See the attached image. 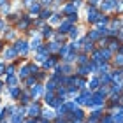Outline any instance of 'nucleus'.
<instances>
[{
  "label": "nucleus",
  "instance_id": "obj_42",
  "mask_svg": "<svg viewBox=\"0 0 123 123\" xmlns=\"http://www.w3.org/2000/svg\"><path fill=\"white\" fill-rule=\"evenodd\" d=\"M2 123H4V121H2Z\"/></svg>",
  "mask_w": 123,
  "mask_h": 123
},
{
  "label": "nucleus",
  "instance_id": "obj_28",
  "mask_svg": "<svg viewBox=\"0 0 123 123\" xmlns=\"http://www.w3.org/2000/svg\"><path fill=\"white\" fill-rule=\"evenodd\" d=\"M116 63H120V65H123V56L120 55V56H116Z\"/></svg>",
  "mask_w": 123,
  "mask_h": 123
},
{
  "label": "nucleus",
  "instance_id": "obj_24",
  "mask_svg": "<svg viewBox=\"0 0 123 123\" xmlns=\"http://www.w3.org/2000/svg\"><path fill=\"white\" fill-rule=\"evenodd\" d=\"M30 11H32V12H39V5H37V4L30 5Z\"/></svg>",
  "mask_w": 123,
  "mask_h": 123
},
{
  "label": "nucleus",
  "instance_id": "obj_30",
  "mask_svg": "<svg viewBox=\"0 0 123 123\" xmlns=\"http://www.w3.org/2000/svg\"><path fill=\"white\" fill-rule=\"evenodd\" d=\"M28 100H30V97H28V95H23V98H21V102H23V104H26V102H28Z\"/></svg>",
  "mask_w": 123,
  "mask_h": 123
},
{
  "label": "nucleus",
  "instance_id": "obj_33",
  "mask_svg": "<svg viewBox=\"0 0 123 123\" xmlns=\"http://www.w3.org/2000/svg\"><path fill=\"white\" fill-rule=\"evenodd\" d=\"M0 74H4V65L0 63Z\"/></svg>",
  "mask_w": 123,
  "mask_h": 123
},
{
  "label": "nucleus",
  "instance_id": "obj_34",
  "mask_svg": "<svg viewBox=\"0 0 123 123\" xmlns=\"http://www.w3.org/2000/svg\"><path fill=\"white\" fill-rule=\"evenodd\" d=\"M42 2H44V4H51L53 0H42Z\"/></svg>",
  "mask_w": 123,
  "mask_h": 123
},
{
  "label": "nucleus",
  "instance_id": "obj_25",
  "mask_svg": "<svg viewBox=\"0 0 123 123\" xmlns=\"http://www.w3.org/2000/svg\"><path fill=\"white\" fill-rule=\"evenodd\" d=\"M11 95H12V97L16 98V97L19 95V90H18V88H12V92H11Z\"/></svg>",
  "mask_w": 123,
  "mask_h": 123
},
{
  "label": "nucleus",
  "instance_id": "obj_2",
  "mask_svg": "<svg viewBox=\"0 0 123 123\" xmlns=\"http://www.w3.org/2000/svg\"><path fill=\"white\" fill-rule=\"evenodd\" d=\"M16 53H21V55H25L26 53V49H28V48H26V42H23V41H21V42H18V44H16Z\"/></svg>",
  "mask_w": 123,
  "mask_h": 123
},
{
  "label": "nucleus",
  "instance_id": "obj_23",
  "mask_svg": "<svg viewBox=\"0 0 123 123\" xmlns=\"http://www.w3.org/2000/svg\"><path fill=\"white\" fill-rule=\"evenodd\" d=\"M58 49V44L56 42H51V46H49V51H56Z\"/></svg>",
  "mask_w": 123,
  "mask_h": 123
},
{
  "label": "nucleus",
  "instance_id": "obj_31",
  "mask_svg": "<svg viewBox=\"0 0 123 123\" xmlns=\"http://www.w3.org/2000/svg\"><path fill=\"white\" fill-rule=\"evenodd\" d=\"M14 74V67H9L7 69V76H12Z\"/></svg>",
  "mask_w": 123,
  "mask_h": 123
},
{
  "label": "nucleus",
  "instance_id": "obj_7",
  "mask_svg": "<svg viewBox=\"0 0 123 123\" xmlns=\"http://www.w3.org/2000/svg\"><path fill=\"white\" fill-rule=\"evenodd\" d=\"M70 49H72V44H70V46H63V48H60V55H62V56H69V51H70Z\"/></svg>",
  "mask_w": 123,
  "mask_h": 123
},
{
  "label": "nucleus",
  "instance_id": "obj_4",
  "mask_svg": "<svg viewBox=\"0 0 123 123\" xmlns=\"http://www.w3.org/2000/svg\"><path fill=\"white\" fill-rule=\"evenodd\" d=\"M41 93H42V86H41V85H35V86H33L32 90H30V95H32L33 98H35V97H39Z\"/></svg>",
  "mask_w": 123,
  "mask_h": 123
},
{
  "label": "nucleus",
  "instance_id": "obj_26",
  "mask_svg": "<svg viewBox=\"0 0 123 123\" xmlns=\"http://www.w3.org/2000/svg\"><path fill=\"white\" fill-rule=\"evenodd\" d=\"M77 33H79V32H77V28H72V30H70V37H72V39L77 37Z\"/></svg>",
  "mask_w": 123,
  "mask_h": 123
},
{
  "label": "nucleus",
  "instance_id": "obj_3",
  "mask_svg": "<svg viewBox=\"0 0 123 123\" xmlns=\"http://www.w3.org/2000/svg\"><path fill=\"white\" fill-rule=\"evenodd\" d=\"M69 30H72V23H70L69 19H67V21H63V23L60 25V32H63V33H67Z\"/></svg>",
  "mask_w": 123,
  "mask_h": 123
},
{
  "label": "nucleus",
  "instance_id": "obj_10",
  "mask_svg": "<svg viewBox=\"0 0 123 123\" xmlns=\"http://www.w3.org/2000/svg\"><path fill=\"white\" fill-rule=\"evenodd\" d=\"M113 120L116 121V123H120V121H123V111H118L114 116H113Z\"/></svg>",
  "mask_w": 123,
  "mask_h": 123
},
{
  "label": "nucleus",
  "instance_id": "obj_14",
  "mask_svg": "<svg viewBox=\"0 0 123 123\" xmlns=\"http://www.w3.org/2000/svg\"><path fill=\"white\" fill-rule=\"evenodd\" d=\"M98 85H100V79H97V77H95V79H92V83H90V88H92V90H95Z\"/></svg>",
  "mask_w": 123,
  "mask_h": 123
},
{
  "label": "nucleus",
  "instance_id": "obj_20",
  "mask_svg": "<svg viewBox=\"0 0 123 123\" xmlns=\"http://www.w3.org/2000/svg\"><path fill=\"white\" fill-rule=\"evenodd\" d=\"M100 37V33H98V30H93L92 33H90V39H98Z\"/></svg>",
  "mask_w": 123,
  "mask_h": 123
},
{
  "label": "nucleus",
  "instance_id": "obj_37",
  "mask_svg": "<svg viewBox=\"0 0 123 123\" xmlns=\"http://www.w3.org/2000/svg\"><path fill=\"white\" fill-rule=\"evenodd\" d=\"M30 2H32V0H26V4H30Z\"/></svg>",
  "mask_w": 123,
  "mask_h": 123
},
{
  "label": "nucleus",
  "instance_id": "obj_6",
  "mask_svg": "<svg viewBox=\"0 0 123 123\" xmlns=\"http://www.w3.org/2000/svg\"><path fill=\"white\" fill-rule=\"evenodd\" d=\"M97 19H98L97 11H95V9H90V11H88V21H92V23H93V21H97Z\"/></svg>",
  "mask_w": 123,
  "mask_h": 123
},
{
  "label": "nucleus",
  "instance_id": "obj_18",
  "mask_svg": "<svg viewBox=\"0 0 123 123\" xmlns=\"http://www.w3.org/2000/svg\"><path fill=\"white\" fill-rule=\"evenodd\" d=\"M55 63H56V60H46V62H44V67L48 69V67H53Z\"/></svg>",
  "mask_w": 123,
  "mask_h": 123
},
{
  "label": "nucleus",
  "instance_id": "obj_41",
  "mask_svg": "<svg viewBox=\"0 0 123 123\" xmlns=\"http://www.w3.org/2000/svg\"><path fill=\"white\" fill-rule=\"evenodd\" d=\"M120 123H123V121H120Z\"/></svg>",
  "mask_w": 123,
  "mask_h": 123
},
{
  "label": "nucleus",
  "instance_id": "obj_11",
  "mask_svg": "<svg viewBox=\"0 0 123 123\" xmlns=\"http://www.w3.org/2000/svg\"><path fill=\"white\" fill-rule=\"evenodd\" d=\"M76 5L74 4H70V5H67V7H65V12H69V14H76Z\"/></svg>",
  "mask_w": 123,
  "mask_h": 123
},
{
  "label": "nucleus",
  "instance_id": "obj_39",
  "mask_svg": "<svg viewBox=\"0 0 123 123\" xmlns=\"http://www.w3.org/2000/svg\"><path fill=\"white\" fill-rule=\"evenodd\" d=\"M0 88H2V83H0Z\"/></svg>",
  "mask_w": 123,
  "mask_h": 123
},
{
  "label": "nucleus",
  "instance_id": "obj_12",
  "mask_svg": "<svg viewBox=\"0 0 123 123\" xmlns=\"http://www.w3.org/2000/svg\"><path fill=\"white\" fill-rule=\"evenodd\" d=\"M28 70H32V69H30V67H23V69H21V72H19V76H21V77H26V76H28V74H30V72H28Z\"/></svg>",
  "mask_w": 123,
  "mask_h": 123
},
{
  "label": "nucleus",
  "instance_id": "obj_19",
  "mask_svg": "<svg viewBox=\"0 0 123 123\" xmlns=\"http://www.w3.org/2000/svg\"><path fill=\"white\" fill-rule=\"evenodd\" d=\"M5 55H7V58H14L16 56V49H7V53H5Z\"/></svg>",
  "mask_w": 123,
  "mask_h": 123
},
{
  "label": "nucleus",
  "instance_id": "obj_9",
  "mask_svg": "<svg viewBox=\"0 0 123 123\" xmlns=\"http://www.w3.org/2000/svg\"><path fill=\"white\" fill-rule=\"evenodd\" d=\"M41 114H42V116H44V118H46V120H51L53 116H55V113H53V111H48V109L41 111Z\"/></svg>",
  "mask_w": 123,
  "mask_h": 123
},
{
  "label": "nucleus",
  "instance_id": "obj_27",
  "mask_svg": "<svg viewBox=\"0 0 123 123\" xmlns=\"http://www.w3.org/2000/svg\"><path fill=\"white\" fill-rule=\"evenodd\" d=\"M79 63H86V55H81L79 56Z\"/></svg>",
  "mask_w": 123,
  "mask_h": 123
},
{
  "label": "nucleus",
  "instance_id": "obj_22",
  "mask_svg": "<svg viewBox=\"0 0 123 123\" xmlns=\"http://www.w3.org/2000/svg\"><path fill=\"white\" fill-rule=\"evenodd\" d=\"M85 44H86V46H85V51H88V49L93 48V46H92V41H85Z\"/></svg>",
  "mask_w": 123,
  "mask_h": 123
},
{
  "label": "nucleus",
  "instance_id": "obj_13",
  "mask_svg": "<svg viewBox=\"0 0 123 123\" xmlns=\"http://www.w3.org/2000/svg\"><path fill=\"white\" fill-rule=\"evenodd\" d=\"M7 85H9L11 88H14V85H16V77H14V76H9V77H7Z\"/></svg>",
  "mask_w": 123,
  "mask_h": 123
},
{
  "label": "nucleus",
  "instance_id": "obj_29",
  "mask_svg": "<svg viewBox=\"0 0 123 123\" xmlns=\"http://www.w3.org/2000/svg\"><path fill=\"white\" fill-rule=\"evenodd\" d=\"M26 25H28V19H23V21H21V23H19V26H21V28H25Z\"/></svg>",
  "mask_w": 123,
  "mask_h": 123
},
{
  "label": "nucleus",
  "instance_id": "obj_35",
  "mask_svg": "<svg viewBox=\"0 0 123 123\" xmlns=\"http://www.w3.org/2000/svg\"><path fill=\"white\" fill-rule=\"evenodd\" d=\"M26 123H35V121H33V120H28V121H26Z\"/></svg>",
  "mask_w": 123,
  "mask_h": 123
},
{
  "label": "nucleus",
  "instance_id": "obj_1",
  "mask_svg": "<svg viewBox=\"0 0 123 123\" xmlns=\"http://www.w3.org/2000/svg\"><path fill=\"white\" fill-rule=\"evenodd\" d=\"M104 95H105V92H102V90L92 95V107L93 105H102L104 104Z\"/></svg>",
  "mask_w": 123,
  "mask_h": 123
},
{
  "label": "nucleus",
  "instance_id": "obj_38",
  "mask_svg": "<svg viewBox=\"0 0 123 123\" xmlns=\"http://www.w3.org/2000/svg\"><path fill=\"white\" fill-rule=\"evenodd\" d=\"M56 123H63V121H56Z\"/></svg>",
  "mask_w": 123,
  "mask_h": 123
},
{
  "label": "nucleus",
  "instance_id": "obj_8",
  "mask_svg": "<svg viewBox=\"0 0 123 123\" xmlns=\"http://www.w3.org/2000/svg\"><path fill=\"white\" fill-rule=\"evenodd\" d=\"M55 98H56V95H55L53 92H48V93H46V97H44V100H46L48 104H53V100H55Z\"/></svg>",
  "mask_w": 123,
  "mask_h": 123
},
{
  "label": "nucleus",
  "instance_id": "obj_5",
  "mask_svg": "<svg viewBox=\"0 0 123 123\" xmlns=\"http://www.w3.org/2000/svg\"><path fill=\"white\" fill-rule=\"evenodd\" d=\"M39 113H41V107H39L37 104H33V105H30V107H28V114H30V116H37Z\"/></svg>",
  "mask_w": 123,
  "mask_h": 123
},
{
  "label": "nucleus",
  "instance_id": "obj_21",
  "mask_svg": "<svg viewBox=\"0 0 123 123\" xmlns=\"http://www.w3.org/2000/svg\"><path fill=\"white\" fill-rule=\"evenodd\" d=\"M41 16H42L44 19H48L49 16H51V12H49V11H42V12H41Z\"/></svg>",
  "mask_w": 123,
  "mask_h": 123
},
{
  "label": "nucleus",
  "instance_id": "obj_32",
  "mask_svg": "<svg viewBox=\"0 0 123 123\" xmlns=\"http://www.w3.org/2000/svg\"><path fill=\"white\" fill-rule=\"evenodd\" d=\"M37 46H39V41H37V39H35V41H33V42H32V48H37Z\"/></svg>",
  "mask_w": 123,
  "mask_h": 123
},
{
  "label": "nucleus",
  "instance_id": "obj_40",
  "mask_svg": "<svg viewBox=\"0 0 123 123\" xmlns=\"http://www.w3.org/2000/svg\"><path fill=\"white\" fill-rule=\"evenodd\" d=\"M121 102H123V97H121Z\"/></svg>",
  "mask_w": 123,
  "mask_h": 123
},
{
  "label": "nucleus",
  "instance_id": "obj_36",
  "mask_svg": "<svg viewBox=\"0 0 123 123\" xmlns=\"http://www.w3.org/2000/svg\"><path fill=\"white\" fill-rule=\"evenodd\" d=\"M97 2H98V0H92V4H97Z\"/></svg>",
  "mask_w": 123,
  "mask_h": 123
},
{
  "label": "nucleus",
  "instance_id": "obj_16",
  "mask_svg": "<svg viewBox=\"0 0 123 123\" xmlns=\"http://www.w3.org/2000/svg\"><path fill=\"white\" fill-rule=\"evenodd\" d=\"M102 123H114V120H113V116H104V118H102Z\"/></svg>",
  "mask_w": 123,
  "mask_h": 123
},
{
  "label": "nucleus",
  "instance_id": "obj_15",
  "mask_svg": "<svg viewBox=\"0 0 123 123\" xmlns=\"http://www.w3.org/2000/svg\"><path fill=\"white\" fill-rule=\"evenodd\" d=\"M88 72H92L90 70V65H85V67H81V69H79V74H83V76L88 74Z\"/></svg>",
  "mask_w": 123,
  "mask_h": 123
},
{
  "label": "nucleus",
  "instance_id": "obj_17",
  "mask_svg": "<svg viewBox=\"0 0 123 123\" xmlns=\"http://www.w3.org/2000/svg\"><path fill=\"white\" fill-rule=\"evenodd\" d=\"M21 114H12V123H21Z\"/></svg>",
  "mask_w": 123,
  "mask_h": 123
}]
</instances>
